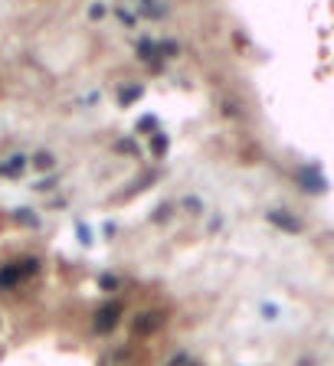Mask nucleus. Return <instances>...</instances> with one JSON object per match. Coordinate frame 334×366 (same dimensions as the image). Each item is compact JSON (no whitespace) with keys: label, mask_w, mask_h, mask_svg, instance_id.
<instances>
[{"label":"nucleus","mask_w":334,"mask_h":366,"mask_svg":"<svg viewBox=\"0 0 334 366\" xmlns=\"http://www.w3.org/2000/svg\"><path fill=\"white\" fill-rule=\"evenodd\" d=\"M138 131L154 134V131H158V118H154V115H144L141 122H138Z\"/></svg>","instance_id":"obj_9"},{"label":"nucleus","mask_w":334,"mask_h":366,"mask_svg":"<svg viewBox=\"0 0 334 366\" xmlns=\"http://www.w3.org/2000/svg\"><path fill=\"white\" fill-rule=\"evenodd\" d=\"M102 17H105V7H102V4L89 7V20H102Z\"/></svg>","instance_id":"obj_12"},{"label":"nucleus","mask_w":334,"mask_h":366,"mask_svg":"<svg viewBox=\"0 0 334 366\" xmlns=\"http://www.w3.org/2000/svg\"><path fill=\"white\" fill-rule=\"evenodd\" d=\"M298 180H302V187L311 190V193H325V190H328L325 177H321L318 170H311V174H308V170H302V174H298Z\"/></svg>","instance_id":"obj_5"},{"label":"nucleus","mask_w":334,"mask_h":366,"mask_svg":"<svg viewBox=\"0 0 334 366\" xmlns=\"http://www.w3.org/2000/svg\"><path fill=\"white\" fill-rule=\"evenodd\" d=\"M118 17H122L124 27H134V13H128V10H118Z\"/></svg>","instance_id":"obj_15"},{"label":"nucleus","mask_w":334,"mask_h":366,"mask_svg":"<svg viewBox=\"0 0 334 366\" xmlns=\"http://www.w3.org/2000/svg\"><path fill=\"white\" fill-rule=\"evenodd\" d=\"M161 324H164V314L161 311H144L141 318L134 320V334H154V330H161Z\"/></svg>","instance_id":"obj_2"},{"label":"nucleus","mask_w":334,"mask_h":366,"mask_svg":"<svg viewBox=\"0 0 334 366\" xmlns=\"http://www.w3.org/2000/svg\"><path fill=\"white\" fill-rule=\"evenodd\" d=\"M23 167H27V157H23V154H13L10 160L0 164V174H4V177H13V174H20Z\"/></svg>","instance_id":"obj_7"},{"label":"nucleus","mask_w":334,"mask_h":366,"mask_svg":"<svg viewBox=\"0 0 334 366\" xmlns=\"http://www.w3.org/2000/svg\"><path fill=\"white\" fill-rule=\"evenodd\" d=\"M269 223L278 226V229H285V233H302V223H298L292 213H285V209H269Z\"/></svg>","instance_id":"obj_3"},{"label":"nucleus","mask_w":334,"mask_h":366,"mask_svg":"<svg viewBox=\"0 0 334 366\" xmlns=\"http://www.w3.org/2000/svg\"><path fill=\"white\" fill-rule=\"evenodd\" d=\"M79 239H82V242H92V235H89L86 226H79Z\"/></svg>","instance_id":"obj_17"},{"label":"nucleus","mask_w":334,"mask_h":366,"mask_svg":"<svg viewBox=\"0 0 334 366\" xmlns=\"http://www.w3.org/2000/svg\"><path fill=\"white\" fill-rule=\"evenodd\" d=\"M23 282V275H20V265H7V268H0V288L7 292L13 285Z\"/></svg>","instance_id":"obj_6"},{"label":"nucleus","mask_w":334,"mask_h":366,"mask_svg":"<svg viewBox=\"0 0 334 366\" xmlns=\"http://www.w3.org/2000/svg\"><path fill=\"white\" fill-rule=\"evenodd\" d=\"M17 219H20V223H27V226H37V216H33V213H27V209H23V213H17Z\"/></svg>","instance_id":"obj_14"},{"label":"nucleus","mask_w":334,"mask_h":366,"mask_svg":"<svg viewBox=\"0 0 334 366\" xmlns=\"http://www.w3.org/2000/svg\"><path fill=\"white\" fill-rule=\"evenodd\" d=\"M138 56H141L144 63H151V66H161V46H158L154 39H141V43H138Z\"/></svg>","instance_id":"obj_4"},{"label":"nucleus","mask_w":334,"mask_h":366,"mask_svg":"<svg viewBox=\"0 0 334 366\" xmlns=\"http://www.w3.org/2000/svg\"><path fill=\"white\" fill-rule=\"evenodd\" d=\"M141 95H144L141 85H128V89H122V92H118V102H122V105H134Z\"/></svg>","instance_id":"obj_8"},{"label":"nucleus","mask_w":334,"mask_h":366,"mask_svg":"<svg viewBox=\"0 0 334 366\" xmlns=\"http://www.w3.org/2000/svg\"><path fill=\"white\" fill-rule=\"evenodd\" d=\"M187 209H191V213H200V200H187Z\"/></svg>","instance_id":"obj_16"},{"label":"nucleus","mask_w":334,"mask_h":366,"mask_svg":"<svg viewBox=\"0 0 334 366\" xmlns=\"http://www.w3.org/2000/svg\"><path fill=\"white\" fill-rule=\"evenodd\" d=\"M98 285H102L105 292H115V288H118V278H115V275H102V278H98Z\"/></svg>","instance_id":"obj_11"},{"label":"nucleus","mask_w":334,"mask_h":366,"mask_svg":"<svg viewBox=\"0 0 334 366\" xmlns=\"http://www.w3.org/2000/svg\"><path fill=\"white\" fill-rule=\"evenodd\" d=\"M33 164H37L39 170H49V167H53V154H49V150H39V154H37V160H33Z\"/></svg>","instance_id":"obj_10"},{"label":"nucleus","mask_w":334,"mask_h":366,"mask_svg":"<svg viewBox=\"0 0 334 366\" xmlns=\"http://www.w3.org/2000/svg\"><path fill=\"white\" fill-rule=\"evenodd\" d=\"M118 318H122V304H118V301H108V304H102V308H98V314H96V330H98V334H108V330H115Z\"/></svg>","instance_id":"obj_1"},{"label":"nucleus","mask_w":334,"mask_h":366,"mask_svg":"<svg viewBox=\"0 0 334 366\" xmlns=\"http://www.w3.org/2000/svg\"><path fill=\"white\" fill-rule=\"evenodd\" d=\"M154 150H158V154L167 150V138H164V134H154Z\"/></svg>","instance_id":"obj_13"}]
</instances>
